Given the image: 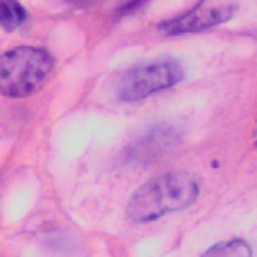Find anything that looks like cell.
Returning a JSON list of instances; mask_svg holds the SVG:
<instances>
[{"instance_id":"6da1fadb","label":"cell","mask_w":257,"mask_h":257,"mask_svg":"<svg viewBox=\"0 0 257 257\" xmlns=\"http://www.w3.org/2000/svg\"><path fill=\"white\" fill-rule=\"evenodd\" d=\"M201 187L189 172H168L143 184L128 199L127 218L132 223H151L170 213L189 208L197 201Z\"/></svg>"},{"instance_id":"7a4b0ae2","label":"cell","mask_w":257,"mask_h":257,"mask_svg":"<svg viewBox=\"0 0 257 257\" xmlns=\"http://www.w3.org/2000/svg\"><path fill=\"white\" fill-rule=\"evenodd\" d=\"M55 59L45 48L21 45L0 59V93L7 98L35 94L52 74Z\"/></svg>"},{"instance_id":"3957f363","label":"cell","mask_w":257,"mask_h":257,"mask_svg":"<svg viewBox=\"0 0 257 257\" xmlns=\"http://www.w3.org/2000/svg\"><path fill=\"white\" fill-rule=\"evenodd\" d=\"M184 76V69L175 60L143 64L123 74L117 86V94L123 103H138L151 94L177 86Z\"/></svg>"},{"instance_id":"277c9868","label":"cell","mask_w":257,"mask_h":257,"mask_svg":"<svg viewBox=\"0 0 257 257\" xmlns=\"http://www.w3.org/2000/svg\"><path fill=\"white\" fill-rule=\"evenodd\" d=\"M235 12L230 0H201L185 14L167 19L158 24V31L165 36H180L185 33H197L218 24L228 23Z\"/></svg>"},{"instance_id":"5b68a950","label":"cell","mask_w":257,"mask_h":257,"mask_svg":"<svg viewBox=\"0 0 257 257\" xmlns=\"http://www.w3.org/2000/svg\"><path fill=\"white\" fill-rule=\"evenodd\" d=\"M201 257H254V252L247 240L230 238L214 243Z\"/></svg>"},{"instance_id":"8992f818","label":"cell","mask_w":257,"mask_h":257,"mask_svg":"<svg viewBox=\"0 0 257 257\" xmlns=\"http://www.w3.org/2000/svg\"><path fill=\"white\" fill-rule=\"evenodd\" d=\"M28 19H30V14L19 0H2V4H0V23H2V28L7 33L16 31Z\"/></svg>"},{"instance_id":"52a82bcc","label":"cell","mask_w":257,"mask_h":257,"mask_svg":"<svg viewBox=\"0 0 257 257\" xmlns=\"http://www.w3.org/2000/svg\"><path fill=\"white\" fill-rule=\"evenodd\" d=\"M143 2H144V0H132V2H128V4H123V6L118 9V14H127V12L138 9V7H139Z\"/></svg>"},{"instance_id":"ba28073f","label":"cell","mask_w":257,"mask_h":257,"mask_svg":"<svg viewBox=\"0 0 257 257\" xmlns=\"http://www.w3.org/2000/svg\"><path fill=\"white\" fill-rule=\"evenodd\" d=\"M70 6H76V7H86V6H91L94 0H67Z\"/></svg>"}]
</instances>
